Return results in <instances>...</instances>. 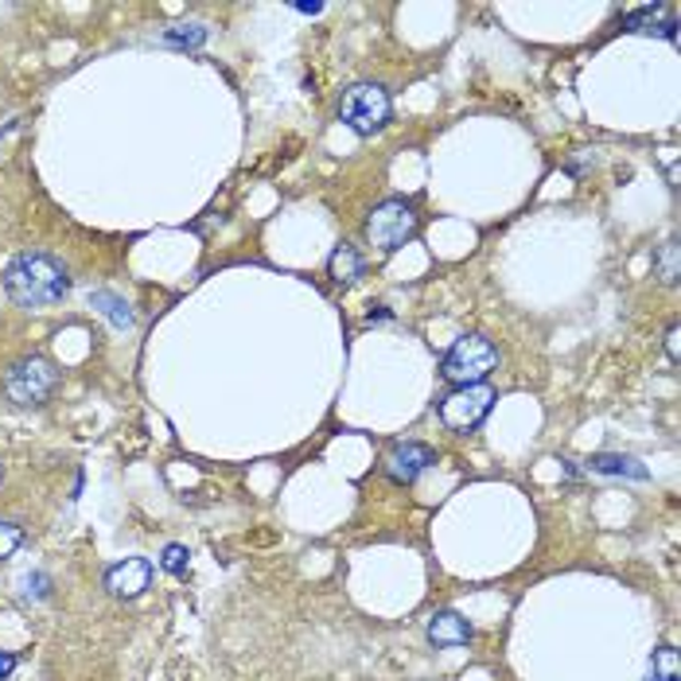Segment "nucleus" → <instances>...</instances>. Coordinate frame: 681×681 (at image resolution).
I'll use <instances>...</instances> for the list:
<instances>
[{"label": "nucleus", "instance_id": "nucleus-1", "mask_svg": "<svg viewBox=\"0 0 681 681\" xmlns=\"http://www.w3.org/2000/svg\"><path fill=\"white\" fill-rule=\"evenodd\" d=\"M4 292H9L12 304L36 312L47 304H59L71 292V273L51 253H16L4 265Z\"/></svg>", "mask_w": 681, "mask_h": 681}, {"label": "nucleus", "instance_id": "nucleus-2", "mask_svg": "<svg viewBox=\"0 0 681 681\" xmlns=\"http://www.w3.org/2000/svg\"><path fill=\"white\" fill-rule=\"evenodd\" d=\"M336 113L355 137H374V133H382L386 122H390L393 98L382 83H351L339 93Z\"/></svg>", "mask_w": 681, "mask_h": 681}, {"label": "nucleus", "instance_id": "nucleus-3", "mask_svg": "<svg viewBox=\"0 0 681 681\" xmlns=\"http://www.w3.org/2000/svg\"><path fill=\"white\" fill-rule=\"evenodd\" d=\"M499 370V346L487 336H459L440 358V378L449 386H483Z\"/></svg>", "mask_w": 681, "mask_h": 681}, {"label": "nucleus", "instance_id": "nucleus-4", "mask_svg": "<svg viewBox=\"0 0 681 681\" xmlns=\"http://www.w3.org/2000/svg\"><path fill=\"white\" fill-rule=\"evenodd\" d=\"M55 390H59V366L47 355L20 358L4 374V393H9V402L20 405V409H39V405H47L55 398Z\"/></svg>", "mask_w": 681, "mask_h": 681}, {"label": "nucleus", "instance_id": "nucleus-5", "mask_svg": "<svg viewBox=\"0 0 681 681\" xmlns=\"http://www.w3.org/2000/svg\"><path fill=\"white\" fill-rule=\"evenodd\" d=\"M417 226H420V215L409 199H398V196L382 199V203L370 211V218H366V242L378 253H398L413 234H417Z\"/></svg>", "mask_w": 681, "mask_h": 681}, {"label": "nucleus", "instance_id": "nucleus-6", "mask_svg": "<svg viewBox=\"0 0 681 681\" xmlns=\"http://www.w3.org/2000/svg\"><path fill=\"white\" fill-rule=\"evenodd\" d=\"M499 393L491 390V386H456L452 393H444L437 402V417L440 425L449 432H476L479 425H483L487 417H491V409H495Z\"/></svg>", "mask_w": 681, "mask_h": 681}, {"label": "nucleus", "instance_id": "nucleus-7", "mask_svg": "<svg viewBox=\"0 0 681 681\" xmlns=\"http://www.w3.org/2000/svg\"><path fill=\"white\" fill-rule=\"evenodd\" d=\"M432 464H437V449H432V444H420V440H398V444L382 456V476L398 487H409V483H417Z\"/></svg>", "mask_w": 681, "mask_h": 681}, {"label": "nucleus", "instance_id": "nucleus-8", "mask_svg": "<svg viewBox=\"0 0 681 681\" xmlns=\"http://www.w3.org/2000/svg\"><path fill=\"white\" fill-rule=\"evenodd\" d=\"M149 584H152V560L149 557H125L105 569V592L117 600L144 596Z\"/></svg>", "mask_w": 681, "mask_h": 681}, {"label": "nucleus", "instance_id": "nucleus-9", "mask_svg": "<svg viewBox=\"0 0 681 681\" xmlns=\"http://www.w3.org/2000/svg\"><path fill=\"white\" fill-rule=\"evenodd\" d=\"M425 639H429L437 651H449V646H467L476 639V627L467 623L459 611H432L429 623H425Z\"/></svg>", "mask_w": 681, "mask_h": 681}, {"label": "nucleus", "instance_id": "nucleus-10", "mask_svg": "<svg viewBox=\"0 0 681 681\" xmlns=\"http://www.w3.org/2000/svg\"><path fill=\"white\" fill-rule=\"evenodd\" d=\"M627 31H639V36H666L678 39V16L673 9H639L623 20Z\"/></svg>", "mask_w": 681, "mask_h": 681}, {"label": "nucleus", "instance_id": "nucleus-11", "mask_svg": "<svg viewBox=\"0 0 681 681\" xmlns=\"http://www.w3.org/2000/svg\"><path fill=\"white\" fill-rule=\"evenodd\" d=\"M366 273V257L355 250V245H336L331 257H327V277L339 280V285H355L358 277Z\"/></svg>", "mask_w": 681, "mask_h": 681}, {"label": "nucleus", "instance_id": "nucleus-12", "mask_svg": "<svg viewBox=\"0 0 681 681\" xmlns=\"http://www.w3.org/2000/svg\"><path fill=\"white\" fill-rule=\"evenodd\" d=\"M90 304L98 312H102L105 319H110L113 327H133V308H129V300L117 297L113 289H93L90 292Z\"/></svg>", "mask_w": 681, "mask_h": 681}, {"label": "nucleus", "instance_id": "nucleus-13", "mask_svg": "<svg viewBox=\"0 0 681 681\" xmlns=\"http://www.w3.org/2000/svg\"><path fill=\"white\" fill-rule=\"evenodd\" d=\"M592 471H600V476H631V479H646V467L639 464V459L631 456H592L589 459Z\"/></svg>", "mask_w": 681, "mask_h": 681}, {"label": "nucleus", "instance_id": "nucleus-14", "mask_svg": "<svg viewBox=\"0 0 681 681\" xmlns=\"http://www.w3.org/2000/svg\"><path fill=\"white\" fill-rule=\"evenodd\" d=\"M646 681H678V651H673V646H658V651H654Z\"/></svg>", "mask_w": 681, "mask_h": 681}, {"label": "nucleus", "instance_id": "nucleus-15", "mask_svg": "<svg viewBox=\"0 0 681 681\" xmlns=\"http://www.w3.org/2000/svg\"><path fill=\"white\" fill-rule=\"evenodd\" d=\"M206 39H211V31H206L203 24H184V28L164 31V43L168 47H203Z\"/></svg>", "mask_w": 681, "mask_h": 681}, {"label": "nucleus", "instance_id": "nucleus-16", "mask_svg": "<svg viewBox=\"0 0 681 681\" xmlns=\"http://www.w3.org/2000/svg\"><path fill=\"white\" fill-rule=\"evenodd\" d=\"M654 273L663 277V285H678V242H666L654 253Z\"/></svg>", "mask_w": 681, "mask_h": 681}, {"label": "nucleus", "instance_id": "nucleus-17", "mask_svg": "<svg viewBox=\"0 0 681 681\" xmlns=\"http://www.w3.org/2000/svg\"><path fill=\"white\" fill-rule=\"evenodd\" d=\"M187 560H191V553H187V545H164V553H160V569L172 572V577H187Z\"/></svg>", "mask_w": 681, "mask_h": 681}, {"label": "nucleus", "instance_id": "nucleus-18", "mask_svg": "<svg viewBox=\"0 0 681 681\" xmlns=\"http://www.w3.org/2000/svg\"><path fill=\"white\" fill-rule=\"evenodd\" d=\"M20 545H24V526L12 522V518H0V560H9Z\"/></svg>", "mask_w": 681, "mask_h": 681}, {"label": "nucleus", "instance_id": "nucleus-19", "mask_svg": "<svg viewBox=\"0 0 681 681\" xmlns=\"http://www.w3.org/2000/svg\"><path fill=\"white\" fill-rule=\"evenodd\" d=\"M678 327H670V331H666V355H670V363H678L681 358V351H678Z\"/></svg>", "mask_w": 681, "mask_h": 681}, {"label": "nucleus", "instance_id": "nucleus-20", "mask_svg": "<svg viewBox=\"0 0 681 681\" xmlns=\"http://www.w3.org/2000/svg\"><path fill=\"white\" fill-rule=\"evenodd\" d=\"M297 12H304V16H319L324 12V4H292Z\"/></svg>", "mask_w": 681, "mask_h": 681}, {"label": "nucleus", "instance_id": "nucleus-21", "mask_svg": "<svg viewBox=\"0 0 681 681\" xmlns=\"http://www.w3.org/2000/svg\"><path fill=\"white\" fill-rule=\"evenodd\" d=\"M12 670H16V658H9V654H4V658H0V678H9Z\"/></svg>", "mask_w": 681, "mask_h": 681}, {"label": "nucleus", "instance_id": "nucleus-22", "mask_svg": "<svg viewBox=\"0 0 681 681\" xmlns=\"http://www.w3.org/2000/svg\"><path fill=\"white\" fill-rule=\"evenodd\" d=\"M0 479H4V464H0Z\"/></svg>", "mask_w": 681, "mask_h": 681}]
</instances>
